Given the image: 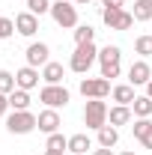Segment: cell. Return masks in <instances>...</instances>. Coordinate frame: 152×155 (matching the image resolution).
Segmentation results:
<instances>
[{"instance_id":"6da1fadb","label":"cell","mask_w":152,"mask_h":155,"mask_svg":"<svg viewBox=\"0 0 152 155\" xmlns=\"http://www.w3.org/2000/svg\"><path fill=\"white\" fill-rule=\"evenodd\" d=\"M95 60H98V48H95L93 42H87V45H75V54H72V60H69V69L78 72V75H87Z\"/></svg>"},{"instance_id":"7a4b0ae2","label":"cell","mask_w":152,"mask_h":155,"mask_svg":"<svg viewBox=\"0 0 152 155\" xmlns=\"http://www.w3.org/2000/svg\"><path fill=\"white\" fill-rule=\"evenodd\" d=\"M39 125V116L30 114V110H12L6 116V131L9 134H30Z\"/></svg>"},{"instance_id":"3957f363","label":"cell","mask_w":152,"mask_h":155,"mask_svg":"<svg viewBox=\"0 0 152 155\" xmlns=\"http://www.w3.org/2000/svg\"><path fill=\"white\" fill-rule=\"evenodd\" d=\"M119 63H122V51L116 45H104L98 51V66H101V78H119Z\"/></svg>"},{"instance_id":"277c9868","label":"cell","mask_w":152,"mask_h":155,"mask_svg":"<svg viewBox=\"0 0 152 155\" xmlns=\"http://www.w3.org/2000/svg\"><path fill=\"white\" fill-rule=\"evenodd\" d=\"M51 18H54V24L63 27V30L78 27V9H75V3H69V0H57V3H51Z\"/></svg>"},{"instance_id":"5b68a950","label":"cell","mask_w":152,"mask_h":155,"mask_svg":"<svg viewBox=\"0 0 152 155\" xmlns=\"http://www.w3.org/2000/svg\"><path fill=\"white\" fill-rule=\"evenodd\" d=\"M69 98L72 96H69V90H66L63 84H45V87L39 90V101H42L45 107H54V110H57V107H66Z\"/></svg>"},{"instance_id":"8992f818","label":"cell","mask_w":152,"mask_h":155,"mask_svg":"<svg viewBox=\"0 0 152 155\" xmlns=\"http://www.w3.org/2000/svg\"><path fill=\"white\" fill-rule=\"evenodd\" d=\"M84 122H87V128H104L107 125V104L101 101V98H90L87 101V107H84Z\"/></svg>"},{"instance_id":"52a82bcc","label":"cell","mask_w":152,"mask_h":155,"mask_svg":"<svg viewBox=\"0 0 152 155\" xmlns=\"http://www.w3.org/2000/svg\"><path fill=\"white\" fill-rule=\"evenodd\" d=\"M111 93H114V87H111L107 78H84L81 81V96L84 98H104Z\"/></svg>"},{"instance_id":"ba28073f","label":"cell","mask_w":152,"mask_h":155,"mask_svg":"<svg viewBox=\"0 0 152 155\" xmlns=\"http://www.w3.org/2000/svg\"><path fill=\"white\" fill-rule=\"evenodd\" d=\"M101 21L111 27V30H128L134 24V15L131 12H125V9H101Z\"/></svg>"},{"instance_id":"9c48e42d","label":"cell","mask_w":152,"mask_h":155,"mask_svg":"<svg viewBox=\"0 0 152 155\" xmlns=\"http://www.w3.org/2000/svg\"><path fill=\"white\" fill-rule=\"evenodd\" d=\"M27 66H33V69H39V66H48L51 63V48L45 45V42H33L30 48H27Z\"/></svg>"},{"instance_id":"30bf717a","label":"cell","mask_w":152,"mask_h":155,"mask_svg":"<svg viewBox=\"0 0 152 155\" xmlns=\"http://www.w3.org/2000/svg\"><path fill=\"white\" fill-rule=\"evenodd\" d=\"M152 81V69L146 60H137V63H131V69H128V84L131 87H146Z\"/></svg>"},{"instance_id":"8fae6325","label":"cell","mask_w":152,"mask_h":155,"mask_svg":"<svg viewBox=\"0 0 152 155\" xmlns=\"http://www.w3.org/2000/svg\"><path fill=\"white\" fill-rule=\"evenodd\" d=\"M39 78H42V75H39V69H33V66H24V69H18V72H15V87L30 93L33 87H39Z\"/></svg>"},{"instance_id":"7c38bea8","label":"cell","mask_w":152,"mask_h":155,"mask_svg":"<svg viewBox=\"0 0 152 155\" xmlns=\"http://www.w3.org/2000/svg\"><path fill=\"white\" fill-rule=\"evenodd\" d=\"M39 131H45V134H57L60 131V114L54 110V107H48V110H42L39 114Z\"/></svg>"},{"instance_id":"4fadbf2b","label":"cell","mask_w":152,"mask_h":155,"mask_svg":"<svg viewBox=\"0 0 152 155\" xmlns=\"http://www.w3.org/2000/svg\"><path fill=\"white\" fill-rule=\"evenodd\" d=\"M15 30H18L21 36H33V33L39 30V15H33L30 9L21 12L18 18H15Z\"/></svg>"},{"instance_id":"5bb4252c","label":"cell","mask_w":152,"mask_h":155,"mask_svg":"<svg viewBox=\"0 0 152 155\" xmlns=\"http://www.w3.org/2000/svg\"><path fill=\"white\" fill-rule=\"evenodd\" d=\"M131 104H116V107H111V110H107V125H128V122H131Z\"/></svg>"},{"instance_id":"9a60e30c","label":"cell","mask_w":152,"mask_h":155,"mask_svg":"<svg viewBox=\"0 0 152 155\" xmlns=\"http://www.w3.org/2000/svg\"><path fill=\"white\" fill-rule=\"evenodd\" d=\"M63 75H66L63 72V63H54L51 60L48 66H42V81L45 84H63Z\"/></svg>"},{"instance_id":"2e32d148","label":"cell","mask_w":152,"mask_h":155,"mask_svg":"<svg viewBox=\"0 0 152 155\" xmlns=\"http://www.w3.org/2000/svg\"><path fill=\"white\" fill-rule=\"evenodd\" d=\"M9 107H12V110H30V93L15 87V90L9 93Z\"/></svg>"},{"instance_id":"e0dca14e","label":"cell","mask_w":152,"mask_h":155,"mask_svg":"<svg viewBox=\"0 0 152 155\" xmlns=\"http://www.w3.org/2000/svg\"><path fill=\"white\" fill-rule=\"evenodd\" d=\"M93 146V140L87 134H72L69 137V152L72 155H87V149Z\"/></svg>"},{"instance_id":"ac0fdd59","label":"cell","mask_w":152,"mask_h":155,"mask_svg":"<svg viewBox=\"0 0 152 155\" xmlns=\"http://www.w3.org/2000/svg\"><path fill=\"white\" fill-rule=\"evenodd\" d=\"M111 96H114V101L116 104H131L134 98V87L131 84H119V87H114V93H111Z\"/></svg>"},{"instance_id":"d6986e66","label":"cell","mask_w":152,"mask_h":155,"mask_svg":"<svg viewBox=\"0 0 152 155\" xmlns=\"http://www.w3.org/2000/svg\"><path fill=\"white\" fill-rule=\"evenodd\" d=\"M131 114L137 116V119H146V116L152 114V98L149 96H137L131 101Z\"/></svg>"},{"instance_id":"ffe728a7","label":"cell","mask_w":152,"mask_h":155,"mask_svg":"<svg viewBox=\"0 0 152 155\" xmlns=\"http://www.w3.org/2000/svg\"><path fill=\"white\" fill-rule=\"evenodd\" d=\"M116 143H119V131H116L114 125H104V128H98V146H107V149H114Z\"/></svg>"},{"instance_id":"44dd1931","label":"cell","mask_w":152,"mask_h":155,"mask_svg":"<svg viewBox=\"0 0 152 155\" xmlns=\"http://www.w3.org/2000/svg\"><path fill=\"white\" fill-rule=\"evenodd\" d=\"M131 15H134V21H149L152 18V3L149 0H134Z\"/></svg>"},{"instance_id":"7402d4cb","label":"cell","mask_w":152,"mask_h":155,"mask_svg":"<svg viewBox=\"0 0 152 155\" xmlns=\"http://www.w3.org/2000/svg\"><path fill=\"white\" fill-rule=\"evenodd\" d=\"M95 39V30L90 24H78L75 27V45H87V42H93Z\"/></svg>"},{"instance_id":"603a6c76","label":"cell","mask_w":152,"mask_h":155,"mask_svg":"<svg viewBox=\"0 0 152 155\" xmlns=\"http://www.w3.org/2000/svg\"><path fill=\"white\" fill-rule=\"evenodd\" d=\"M45 149H54V152H66L69 149V137H63L57 131V134H48V143H45Z\"/></svg>"},{"instance_id":"cb8c5ba5","label":"cell","mask_w":152,"mask_h":155,"mask_svg":"<svg viewBox=\"0 0 152 155\" xmlns=\"http://www.w3.org/2000/svg\"><path fill=\"white\" fill-rule=\"evenodd\" d=\"M134 51L143 54V57H152V36H149V33H143V36L134 39Z\"/></svg>"},{"instance_id":"d4e9b609","label":"cell","mask_w":152,"mask_h":155,"mask_svg":"<svg viewBox=\"0 0 152 155\" xmlns=\"http://www.w3.org/2000/svg\"><path fill=\"white\" fill-rule=\"evenodd\" d=\"M15 90V75L12 72H6V69H0V93L3 96H9Z\"/></svg>"},{"instance_id":"484cf974","label":"cell","mask_w":152,"mask_h":155,"mask_svg":"<svg viewBox=\"0 0 152 155\" xmlns=\"http://www.w3.org/2000/svg\"><path fill=\"white\" fill-rule=\"evenodd\" d=\"M27 9L33 15H45V12H51V0H27Z\"/></svg>"},{"instance_id":"4316f807","label":"cell","mask_w":152,"mask_h":155,"mask_svg":"<svg viewBox=\"0 0 152 155\" xmlns=\"http://www.w3.org/2000/svg\"><path fill=\"white\" fill-rule=\"evenodd\" d=\"M149 128H152V119H149V116H146V119H134V125H131V131H134V137H137V140L146 134Z\"/></svg>"},{"instance_id":"83f0119b","label":"cell","mask_w":152,"mask_h":155,"mask_svg":"<svg viewBox=\"0 0 152 155\" xmlns=\"http://www.w3.org/2000/svg\"><path fill=\"white\" fill-rule=\"evenodd\" d=\"M12 33H15V21H9V18L0 15V39H9Z\"/></svg>"},{"instance_id":"f1b7e54d","label":"cell","mask_w":152,"mask_h":155,"mask_svg":"<svg viewBox=\"0 0 152 155\" xmlns=\"http://www.w3.org/2000/svg\"><path fill=\"white\" fill-rule=\"evenodd\" d=\"M101 6H104V9H122L125 0H101Z\"/></svg>"},{"instance_id":"f546056e","label":"cell","mask_w":152,"mask_h":155,"mask_svg":"<svg viewBox=\"0 0 152 155\" xmlns=\"http://www.w3.org/2000/svg\"><path fill=\"white\" fill-rule=\"evenodd\" d=\"M6 110H9V96H3V93H0V119L6 116Z\"/></svg>"},{"instance_id":"4dcf8cb0","label":"cell","mask_w":152,"mask_h":155,"mask_svg":"<svg viewBox=\"0 0 152 155\" xmlns=\"http://www.w3.org/2000/svg\"><path fill=\"white\" fill-rule=\"evenodd\" d=\"M140 143H143L146 149H152V128H149V131H146V134H143V137H140Z\"/></svg>"},{"instance_id":"1f68e13d","label":"cell","mask_w":152,"mask_h":155,"mask_svg":"<svg viewBox=\"0 0 152 155\" xmlns=\"http://www.w3.org/2000/svg\"><path fill=\"white\" fill-rule=\"evenodd\" d=\"M93 155H114V149H107V146H98Z\"/></svg>"},{"instance_id":"d6a6232c","label":"cell","mask_w":152,"mask_h":155,"mask_svg":"<svg viewBox=\"0 0 152 155\" xmlns=\"http://www.w3.org/2000/svg\"><path fill=\"white\" fill-rule=\"evenodd\" d=\"M69 3H75V6H84V3H90V0H69Z\"/></svg>"},{"instance_id":"836d02e7","label":"cell","mask_w":152,"mask_h":155,"mask_svg":"<svg viewBox=\"0 0 152 155\" xmlns=\"http://www.w3.org/2000/svg\"><path fill=\"white\" fill-rule=\"evenodd\" d=\"M146 96L152 98V81H149V84H146Z\"/></svg>"},{"instance_id":"e575fe53","label":"cell","mask_w":152,"mask_h":155,"mask_svg":"<svg viewBox=\"0 0 152 155\" xmlns=\"http://www.w3.org/2000/svg\"><path fill=\"white\" fill-rule=\"evenodd\" d=\"M45 155H63V152H54V149H45Z\"/></svg>"},{"instance_id":"d590c367","label":"cell","mask_w":152,"mask_h":155,"mask_svg":"<svg viewBox=\"0 0 152 155\" xmlns=\"http://www.w3.org/2000/svg\"><path fill=\"white\" fill-rule=\"evenodd\" d=\"M119 155H134V152H119Z\"/></svg>"},{"instance_id":"8d00e7d4","label":"cell","mask_w":152,"mask_h":155,"mask_svg":"<svg viewBox=\"0 0 152 155\" xmlns=\"http://www.w3.org/2000/svg\"><path fill=\"white\" fill-rule=\"evenodd\" d=\"M149 3H152V0H149Z\"/></svg>"}]
</instances>
